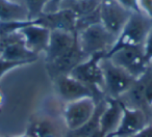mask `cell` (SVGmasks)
<instances>
[{
  "label": "cell",
  "instance_id": "cell-1",
  "mask_svg": "<svg viewBox=\"0 0 152 137\" xmlns=\"http://www.w3.org/2000/svg\"><path fill=\"white\" fill-rule=\"evenodd\" d=\"M105 54H95L81 62L71 72V76L89 87L94 95L96 103L105 98L103 73L101 69V60Z\"/></svg>",
  "mask_w": 152,
  "mask_h": 137
},
{
  "label": "cell",
  "instance_id": "cell-2",
  "mask_svg": "<svg viewBox=\"0 0 152 137\" xmlns=\"http://www.w3.org/2000/svg\"><path fill=\"white\" fill-rule=\"evenodd\" d=\"M79 46L88 57L95 54H107L118 36L110 32L101 23H94L77 31Z\"/></svg>",
  "mask_w": 152,
  "mask_h": 137
},
{
  "label": "cell",
  "instance_id": "cell-3",
  "mask_svg": "<svg viewBox=\"0 0 152 137\" xmlns=\"http://www.w3.org/2000/svg\"><path fill=\"white\" fill-rule=\"evenodd\" d=\"M151 28L152 19L143 14L132 13L126 25L118 36L114 47L106 55L126 47H142Z\"/></svg>",
  "mask_w": 152,
  "mask_h": 137
},
{
  "label": "cell",
  "instance_id": "cell-4",
  "mask_svg": "<svg viewBox=\"0 0 152 137\" xmlns=\"http://www.w3.org/2000/svg\"><path fill=\"white\" fill-rule=\"evenodd\" d=\"M121 102L132 108L144 111L150 120H152V67L148 65L146 72L137 78L125 95L120 98Z\"/></svg>",
  "mask_w": 152,
  "mask_h": 137
},
{
  "label": "cell",
  "instance_id": "cell-5",
  "mask_svg": "<svg viewBox=\"0 0 152 137\" xmlns=\"http://www.w3.org/2000/svg\"><path fill=\"white\" fill-rule=\"evenodd\" d=\"M101 69L105 85V97L107 98L120 99L130 89L137 80L126 71L114 65L106 57L102 58Z\"/></svg>",
  "mask_w": 152,
  "mask_h": 137
},
{
  "label": "cell",
  "instance_id": "cell-6",
  "mask_svg": "<svg viewBox=\"0 0 152 137\" xmlns=\"http://www.w3.org/2000/svg\"><path fill=\"white\" fill-rule=\"evenodd\" d=\"M104 57L110 59L114 65L126 71L135 79L140 78L146 72L149 65L144 56L143 46L119 49Z\"/></svg>",
  "mask_w": 152,
  "mask_h": 137
},
{
  "label": "cell",
  "instance_id": "cell-7",
  "mask_svg": "<svg viewBox=\"0 0 152 137\" xmlns=\"http://www.w3.org/2000/svg\"><path fill=\"white\" fill-rule=\"evenodd\" d=\"M97 103L93 98L74 101L65 104L63 109V120L68 131H76L80 129L95 112Z\"/></svg>",
  "mask_w": 152,
  "mask_h": 137
},
{
  "label": "cell",
  "instance_id": "cell-8",
  "mask_svg": "<svg viewBox=\"0 0 152 137\" xmlns=\"http://www.w3.org/2000/svg\"><path fill=\"white\" fill-rule=\"evenodd\" d=\"M0 57L12 61H26L30 63L39 59V55L26 48L23 36L18 30L0 36Z\"/></svg>",
  "mask_w": 152,
  "mask_h": 137
},
{
  "label": "cell",
  "instance_id": "cell-9",
  "mask_svg": "<svg viewBox=\"0 0 152 137\" xmlns=\"http://www.w3.org/2000/svg\"><path fill=\"white\" fill-rule=\"evenodd\" d=\"M117 0H102L99 7L100 23L110 32L118 36L131 16Z\"/></svg>",
  "mask_w": 152,
  "mask_h": 137
},
{
  "label": "cell",
  "instance_id": "cell-10",
  "mask_svg": "<svg viewBox=\"0 0 152 137\" xmlns=\"http://www.w3.org/2000/svg\"><path fill=\"white\" fill-rule=\"evenodd\" d=\"M52 82L56 97L61 101L65 102V104L78 101L85 98L94 99V95L91 89L77 79L73 78L71 75L59 76L53 79Z\"/></svg>",
  "mask_w": 152,
  "mask_h": 137
},
{
  "label": "cell",
  "instance_id": "cell-11",
  "mask_svg": "<svg viewBox=\"0 0 152 137\" xmlns=\"http://www.w3.org/2000/svg\"><path fill=\"white\" fill-rule=\"evenodd\" d=\"M123 115L119 127L114 133L107 137H130L139 133L146 126L151 124L149 116L137 108H132L125 105L122 102Z\"/></svg>",
  "mask_w": 152,
  "mask_h": 137
},
{
  "label": "cell",
  "instance_id": "cell-12",
  "mask_svg": "<svg viewBox=\"0 0 152 137\" xmlns=\"http://www.w3.org/2000/svg\"><path fill=\"white\" fill-rule=\"evenodd\" d=\"M89 57L83 52L79 46L78 38L74 46L66 54L55 59L50 63H46V71L51 80L64 75H70L72 71L78 65L83 62Z\"/></svg>",
  "mask_w": 152,
  "mask_h": 137
},
{
  "label": "cell",
  "instance_id": "cell-13",
  "mask_svg": "<svg viewBox=\"0 0 152 137\" xmlns=\"http://www.w3.org/2000/svg\"><path fill=\"white\" fill-rule=\"evenodd\" d=\"M77 16L71 9H61L53 13H43L36 20H32V23L53 30H64V31L77 32Z\"/></svg>",
  "mask_w": 152,
  "mask_h": 137
},
{
  "label": "cell",
  "instance_id": "cell-14",
  "mask_svg": "<svg viewBox=\"0 0 152 137\" xmlns=\"http://www.w3.org/2000/svg\"><path fill=\"white\" fill-rule=\"evenodd\" d=\"M18 31L23 36L25 46L30 52L36 55L45 53L49 44L51 31L40 25H36L31 21H25Z\"/></svg>",
  "mask_w": 152,
  "mask_h": 137
},
{
  "label": "cell",
  "instance_id": "cell-15",
  "mask_svg": "<svg viewBox=\"0 0 152 137\" xmlns=\"http://www.w3.org/2000/svg\"><path fill=\"white\" fill-rule=\"evenodd\" d=\"M77 41V32L53 30L45 51V63H50L68 52Z\"/></svg>",
  "mask_w": 152,
  "mask_h": 137
},
{
  "label": "cell",
  "instance_id": "cell-16",
  "mask_svg": "<svg viewBox=\"0 0 152 137\" xmlns=\"http://www.w3.org/2000/svg\"><path fill=\"white\" fill-rule=\"evenodd\" d=\"M105 99L106 107L100 117V133L102 137H107L117 130L123 115L122 102L120 100L107 97Z\"/></svg>",
  "mask_w": 152,
  "mask_h": 137
},
{
  "label": "cell",
  "instance_id": "cell-17",
  "mask_svg": "<svg viewBox=\"0 0 152 137\" xmlns=\"http://www.w3.org/2000/svg\"><path fill=\"white\" fill-rule=\"evenodd\" d=\"M25 133L30 137H59L58 126L48 114L32 115Z\"/></svg>",
  "mask_w": 152,
  "mask_h": 137
},
{
  "label": "cell",
  "instance_id": "cell-18",
  "mask_svg": "<svg viewBox=\"0 0 152 137\" xmlns=\"http://www.w3.org/2000/svg\"><path fill=\"white\" fill-rule=\"evenodd\" d=\"M28 21L25 5L12 0H0V23Z\"/></svg>",
  "mask_w": 152,
  "mask_h": 137
},
{
  "label": "cell",
  "instance_id": "cell-19",
  "mask_svg": "<svg viewBox=\"0 0 152 137\" xmlns=\"http://www.w3.org/2000/svg\"><path fill=\"white\" fill-rule=\"evenodd\" d=\"M101 1L102 0H64L59 9H71L77 18L80 19L97 12Z\"/></svg>",
  "mask_w": 152,
  "mask_h": 137
},
{
  "label": "cell",
  "instance_id": "cell-20",
  "mask_svg": "<svg viewBox=\"0 0 152 137\" xmlns=\"http://www.w3.org/2000/svg\"><path fill=\"white\" fill-rule=\"evenodd\" d=\"M50 0H24V5L28 12V21H32L45 13Z\"/></svg>",
  "mask_w": 152,
  "mask_h": 137
},
{
  "label": "cell",
  "instance_id": "cell-21",
  "mask_svg": "<svg viewBox=\"0 0 152 137\" xmlns=\"http://www.w3.org/2000/svg\"><path fill=\"white\" fill-rule=\"evenodd\" d=\"M31 65V63L26 62V61H12L0 57V81H1V79L4 77V75L7 72L15 70L17 67H23V65Z\"/></svg>",
  "mask_w": 152,
  "mask_h": 137
},
{
  "label": "cell",
  "instance_id": "cell-22",
  "mask_svg": "<svg viewBox=\"0 0 152 137\" xmlns=\"http://www.w3.org/2000/svg\"><path fill=\"white\" fill-rule=\"evenodd\" d=\"M143 51H144V56H145L146 61L149 65L152 61V28L149 31V33H148L145 42H144Z\"/></svg>",
  "mask_w": 152,
  "mask_h": 137
},
{
  "label": "cell",
  "instance_id": "cell-23",
  "mask_svg": "<svg viewBox=\"0 0 152 137\" xmlns=\"http://www.w3.org/2000/svg\"><path fill=\"white\" fill-rule=\"evenodd\" d=\"M137 3L141 13L152 19V0H137Z\"/></svg>",
  "mask_w": 152,
  "mask_h": 137
},
{
  "label": "cell",
  "instance_id": "cell-24",
  "mask_svg": "<svg viewBox=\"0 0 152 137\" xmlns=\"http://www.w3.org/2000/svg\"><path fill=\"white\" fill-rule=\"evenodd\" d=\"M123 7H125L126 9H128L131 13H139L142 14L140 11L139 3H137V0H117Z\"/></svg>",
  "mask_w": 152,
  "mask_h": 137
},
{
  "label": "cell",
  "instance_id": "cell-25",
  "mask_svg": "<svg viewBox=\"0 0 152 137\" xmlns=\"http://www.w3.org/2000/svg\"><path fill=\"white\" fill-rule=\"evenodd\" d=\"M63 1L64 0H50V2L45 9V13H53V12L58 11Z\"/></svg>",
  "mask_w": 152,
  "mask_h": 137
},
{
  "label": "cell",
  "instance_id": "cell-26",
  "mask_svg": "<svg viewBox=\"0 0 152 137\" xmlns=\"http://www.w3.org/2000/svg\"><path fill=\"white\" fill-rule=\"evenodd\" d=\"M130 137H152V124H149L142 131H140L139 133H137V134L132 135Z\"/></svg>",
  "mask_w": 152,
  "mask_h": 137
},
{
  "label": "cell",
  "instance_id": "cell-27",
  "mask_svg": "<svg viewBox=\"0 0 152 137\" xmlns=\"http://www.w3.org/2000/svg\"><path fill=\"white\" fill-rule=\"evenodd\" d=\"M4 102H5V97H4V94L2 93V91L0 89V110L2 108V106L4 105Z\"/></svg>",
  "mask_w": 152,
  "mask_h": 137
},
{
  "label": "cell",
  "instance_id": "cell-28",
  "mask_svg": "<svg viewBox=\"0 0 152 137\" xmlns=\"http://www.w3.org/2000/svg\"><path fill=\"white\" fill-rule=\"evenodd\" d=\"M65 137H81V136H80V135H78V134H76V133L73 132V131H68L67 130Z\"/></svg>",
  "mask_w": 152,
  "mask_h": 137
},
{
  "label": "cell",
  "instance_id": "cell-29",
  "mask_svg": "<svg viewBox=\"0 0 152 137\" xmlns=\"http://www.w3.org/2000/svg\"><path fill=\"white\" fill-rule=\"evenodd\" d=\"M15 137H30V136L25 133V134H23V135H20V136H15Z\"/></svg>",
  "mask_w": 152,
  "mask_h": 137
},
{
  "label": "cell",
  "instance_id": "cell-30",
  "mask_svg": "<svg viewBox=\"0 0 152 137\" xmlns=\"http://www.w3.org/2000/svg\"><path fill=\"white\" fill-rule=\"evenodd\" d=\"M12 1H16V2H19V0H12Z\"/></svg>",
  "mask_w": 152,
  "mask_h": 137
},
{
  "label": "cell",
  "instance_id": "cell-31",
  "mask_svg": "<svg viewBox=\"0 0 152 137\" xmlns=\"http://www.w3.org/2000/svg\"><path fill=\"white\" fill-rule=\"evenodd\" d=\"M149 65H151V67H152V61H151V62L149 63Z\"/></svg>",
  "mask_w": 152,
  "mask_h": 137
},
{
  "label": "cell",
  "instance_id": "cell-32",
  "mask_svg": "<svg viewBox=\"0 0 152 137\" xmlns=\"http://www.w3.org/2000/svg\"><path fill=\"white\" fill-rule=\"evenodd\" d=\"M151 124H152V120H151Z\"/></svg>",
  "mask_w": 152,
  "mask_h": 137
},
{
  "label": "cell",
  "instance_id": "cell-33",
  "mask_svg": "<svg viewBox=\"0 0 152 137\" xmlns=\"http://www.w3.org/2000/svg\"><path fill=\"white\" fill-rule=\"evenodd\" d=\"M0 112H1V110H0Z\"/></svg>",
  "mask_w": 152,
  "mask_h": 137
}]
</instances>
